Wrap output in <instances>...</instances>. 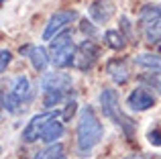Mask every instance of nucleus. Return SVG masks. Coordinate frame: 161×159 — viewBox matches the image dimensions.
Returning <instances> with one entry per match:
<instances>
[{
  "label": "nucleus",
  "instance_id": "6",
  "mask_svg": "<svg viewBox=\"0 0 161 159\" xmlns=\"http://www.w3.org/2000/svg\"><path fill=\"white\" fill-rule=\"evenodd\" d=\"M55 118H61V108H55V110H43L39 114H35L27 124H25L23 133H20V139L25 143H37L41 141L45 129L49 127V123H53Z\"/></svg>",
  "mask_w": 161,
  "mask_h": 159
},
{
  "label": "nucleus",
  "instance_id": "10",
  "mask_svg": "<svg viewBox=\"0 0 161 159\" xmlns=\"http://www.w3.org/2000/svg\"><path fill=\"white\" fill-rule=\"evenodd\" d=\"M116 12V4L112 0H92L88 4V16L92 23L104 25L112 19V14Z\"/></svg>",
  "mask_w": 161,
  "mask_h": 159
},
{
  "label": "nucleus",
  "instance_id": "15",
  "mask_svg": "<svg viewBox=\"0 0 161 159\" xmlns=\"http://www.w3.org/2000/svg\"><path fill=\"white\" fill-rule=\"evenodd\" d=\"M135 65L147 69V72H161V55L159 53H151V51H145V53H139L135 55Z\"/></svg>",
  "mask_w": 161,
  "mask_h": 159
},
{
  "label": "nucleus",
  "instance_id": "13",
  "mask_svg": "<svg viewBox=\"0 0 161 159\" xmlns=\"http://www.w3.org/2000/svg\"><path fill=\"white\" fill-rule=\"evenodd\" d=\"M159 19H161V6H159V4H145V6L139 10V16H137L135 27H139L143 33H145L147 29L153 27Z\"/></svg>",
  "mask_w": 161,
  "mask_h": 159
},
{
  "label": "nucleus",
  "instance_id": "9",
  "mask_svg": "<svg viewBox=\"0 0 161 159\" xmlns=\"http://www.w3.org/2000/svg\"><path fill=\"white\" fill-rule=\"evenodd\" d=\"M126 106L133 112H145L155 106V94L151 90H147V88L139 86L126 96Z\"/></svg>",
  "mask_w": 161,
  "mask_h": 159
},
{
  "label": "nucleus",
  "instance_id": "22",
  "mask_svg": "<svg viewBox=\"0 0 161 159\" xmlns=\"http://www.w3.org/2000/svg\"><path fill=\"white\" fill-rule=\"evenodd\" d=\"M80 31L86 35V39H94L96 33H98V29H96V23H92V20L84 19L82 23H80Z\"/></svg>",
  "mask_w": 161,
  "mask_h": 159
},
{
  "label": "nucleus",
  "instance_id": "14",
  "mask_svg": "<svg viewBox=\"0 0 161 159\" xmlns=\"http://www.w3.org/2000/svg\"><path fill=\"white\" fill-rule=\"evenodd\" d=\"M65 135V123H63L61 118H55L53 123H49V127L45 129V133H43V137H41V141H43L45 145H55V143H59V139Z\"/></svg>",
  "mask_w": 161,
  "mask_h": 159
},
{
  "label": "nucleus",
  "instance_id": "24",
  "mask_svg": "<svg viewBox=\"0 0 161 159\" xmlns=\"http://www.w3.org/2000/svg\"><path fill=\"white\" fill-rule=\"evenodd\" d=\"M0 53H2V63H0V72L4 74V72H6V68H8V63H10V59H12V53L8 51V49H2Z\"/></svg>",
  "mask_w": 161,
  "mask_h": 159
},
{
  "label": "nucleus",
  "instance_id": "21",
  "mask_svg": "<svg viewBox=\"0 0 161 159\" xmlns=\"http://www.w3.org/2000/svg\"><path fill=\"white\" fill-rule=\"evenodd\" d=\"M118 25H120V33L126 37V41H130V39H135V25L129 20V16H120V20H118Z\"/></svg>",
  "mask_w": 161,
  "mask_h": 159
},
{
  "label": "nucleus",
  "instance_id": "16",
  "mask_svg": "<svg viewBox=\"0 0 161 159\" xmlns=\"http://www.w3.org/2000/svg\"><path fill=\"white\" fill-rule=\"evenodd\" d=\"M102 41L112 51H122L126 47V37L120 33V29H106L102 35Z\"/></svg>",
  "mask_w": 161,
  "mask_h": 159
},
{
  "label": "nucleus",
  "instance_id": "2",
  "mask_svg": "<svg viewBox=\"0 0 161 159\" xmlns=\"http://www.w3.org/2000/svg\"><path fill=\"white\" fill-rule=\"evenodd\" d=\"M39 90L43 96V106L45 110H55V106L65 104L67 100H71V92H74V80L69 74L61 72H49L43 74L39 80Z\"/></svg>",
  "mask_w": 161,
  "mask_h": 159
},
{
  "label": "nucleus",
  "instance_id": "3",
  "mask_svg": "<svg viewBox=\"0 0 161 159\" xmlns=\"http://www.w3.org/2000/svg\"><path fill=\"white\" fill-rule=\"evenodd\" d=\"M98 104H100V110H102L104 118H108L110 123L116 124L126 139H133L135 133H137V123L120 108L118 92L114 88H102V92L98 96Z\"/></svg>",
  "mask_w": 161,
  "mask_h": 159
},
{
  "label": "nucleus",
  "instance_id": "25",
  "mask_svg": "<svg viewBox=\"0 0 161 159\" xmlns=\"http://www.w3.org/2000/svg\"><path fill=\"white\" fill-rule=\"evenodd\" d=\"M122 159H155L153 155H147V153H130V155L122 157Z\"/></svg>",
  "mask_w": 161,
  "mask_h": 159
},
{
  "label": "nucleus",
  "instance_id": "12",
  "mask_svg": "<svg viewBox=\"0 0 161 159\" xmlns=\"http://www.w3.org/2000/svg\"><path fill=\"white\" fill-rule=\"evenodd\" d=\"M106 74L116 86H125L130 80V69L125 57H112L106 61Z\"/></svg>",
  "mask_w": 161,
  "mask_h": 159
},
{
  "label": "nucleus",
  "instance_id": "19",
  "mask_svg": "<svg viewBox=\"0 0 161 159\" xmlns=\"http://www.w3.org/2000/svg\"><path fill=\"white\" fill-rule=\"evenodd\" d=\"M143 35H145V41H147V43H151V45L161 43V19L153 25V27L147 29V31L143 33Z\"/></svg>",
  "mask_w": 161,
  "mask_h": 159
},
{
  "label": "nucleus",
  "instance_id": "5",
  "mask_svg": "<svg viewBox=\"0 0 161 159\" xmlns=\"http://www.w3.org/2000/svg\"><path fill=\"white\" fill-rule=\"evenodd\" d=\"M75 49L78 45L74 43V31L65 29L59 35H55L49 41V57H51V65L57 69H65L74 65Z\"/></svg>",
  "mask_w": 161,
  "mask_h": 159
},
{
  "label": "nucleus",
  "instance_id": "23",
  "mask_svg": "<svg viewBox=\"0 0 161 159\" xmlns=\"http://www.w3.org/2000/svg\"><path fill=\"white\" fill-rule=\"evenodd\" d=\"M147 139H149V143L153 145V147H161V129L157 127V124L149 129V133H147Z\"/></svg>",
  "mask_w": 161,
  "mask_h": 159
},
{
  "label": "nucleus",
  "instance_id": "4",
  "mask_svg": "<svg viewBox=\"0 0 161 159\" xmlns=\"http://www.w3.org/2000/svg\"><path fill=\"white\" fill-rule=\"evenodd\" d=\"M35 100V88L29 76H16L2 88V110L8 114H19Z\"/></svg>",
  "mask_w": 161,
  "mask_h": 159
},
{
  "label": "nucleus",
  "instance_id": "7",
  "mask_svg": "<svg viewBox=\"0 0 161 159\" xmlns=\"http://www.w3.org/2000/svg\"><path fill=\"white\" fill-rule=\"evenodd\" d=\"M98 59H100V45L94 39H84L75 49V57H74L71 68L78 69V72H90Z\"/></svg>",
  "mask_w": 161,
  "mask_h": 159
},
{
  "label": "nucleus",
  "instance_id": "20",
  "mask_svg": "<svg viewBox=\"0 0 161 159\" xmlns=\"http://www.w3.org/2000/svg\"><path fill=\"white\" fill-rule=\"evenodd\" d=\"M75 112H78V102H75V98H71L61 106V120L63 123H71V118L75 116Z\"/></svg>",
  "mask_w": 161,
  "mask_h": 159
},
{
  "label": "nucleus",
  "instance_id": "17",
  "mask_svg": "<svg viewBox=\"0 0 161 159\" xmlns=\"http://www.w3.org/2000/svg\"><path fill=\"white\" fill-rule=\"evenodd\" d=\"M137 82L141 84L143 88L147 90H157L161 92V72H145V74H139Z\"/></svg>",
  "mask_w": 161,
  "mask_h": 159
},
{
  "label": "nucleus",
  "instance_id": "8",
  "mask_svg": "<svg viewBox=\"0 0 161 159\" xmlns=\"http://www.w3.org/2000/svg\"><path fill=\"white\" fill-rule=\"evenodd\" d=\"M75 19H78V12L71 10V8H63V10L53 12V14L49 16L45 29H43V35H41L43 41H51L55 35H59L61 31H65L67 25H71Z\"/></svg>",
  "mask_w": 161,
  "mask_h": 159
},
{
  "label": "nucleus",
  "instance_id": "11",
  "mask_svg": "<svg viewBox=\"0 0 161 159\" xmlns=\"http://www.w3.org/2000/svg\"><path fill=\"white\" fill-rule=\"evenodd\" d=\"M20 53L29 57L33 69L39 74H45V69L51 63V57H49V49L41 47V45H27V47H20Z\"/></svg>",
  "mask_w": 161,
  "mask_h": 159
},
{
  "label": "nucleus",
  "instance_id": "1",
  "mask_svg": "<svg viewBox=\"0 0 161 159\" xmlns=\"http://www.w3.org/2000/svg\"><path fill=\"white\" fill-rule=\"evenodd\" d=\"M104 139V124L96 114L94 106L86 104L78 112V127H75V153L80 157H90L92 151Z\"/></svg>",
  "mask_w": 161,
  "mask_h": 159
},
{
  "label": "nucleus",
  "instance_id": "18",
  "mask_svg": "<svg viewBox=\"0 0 161 159\" xmlns=\"http://www.w3.org/2000/svg\"><path fill=\"white\" fill-rule=\"evenodd\" d=\"M33 159H67V151L63 143H55L49 145L47 149H43L41 153H37Z\"/></svg>",
  "mask_w": 161,
  "mask_h": 159
}]
</instances>
